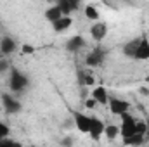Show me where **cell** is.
<instances>
[{
    "label": "cell",
    "instance_id": "22",
    "mask_svg": "<svg viewBox=\"0 0 149 147\" xmlns=\"http://www.w3.org/2000/svg\"><path fill=\"white\" fill-rule=\"evenodd\" d=\"M21 52H23V54H33V52H35V47H33V45L24 43V45L21 47Z\"/></svg>",
    "mask_w": 149,
    "mask_h": 147
},
{
    "label": "cell",
    "instance_id": "5",
    "mask_svg": "<svg viewBox=\"0 0 149 147\" xmlns=\"http://www.w3.org/2000/svg\"><path fill=\"white\" fill-rule=\"evenodd\" d=\"M73 119H74V126L78 128V132L88 133V128H90V116H87V114H83V112H80V111H74Z\"/></svg>",
    "mask_w": 149,
    "mask_h": 147
},
{
    "label": "cell",
    "instance_id": "19",
    "mask_svg": "<svg viewBox=\"0 0 149 147\" xmlns=\"http://www.w3.org/2000/svg\"><path fill=\"white\" fill-rule=\"evenodd\" d=\"M83 12H85V17H87V19H90V21H99V12H97V9H95L94 5H87Z\"/></svg>",
    "mask_w": 149,
    "mask_h": 147
},
{
    "label": "cell",
    "instance_id": "10",
    "mask_svg": "<svg viewBox=\"0 0 149 147\" xmlns=\"http://www.w3.org/2000/svg\"><path fill=\"white\" fill-rule=\"evenodd\" d=\"M85 45H87V43H85V38L80 37V35H74V37H71L66 42V50L71 52V54H76V52H80Z\"/></svg>",
    "mask_w": 149,
    "mask_h": 147
},
{
    "label": "cell",
    "instance_id": "16",
    "mask_svg": "<svg viewBox=\"0 0 149 147\" xmlns=\"http://www.w3.org/2000/svg\"><path fill=\"white\" fill-rule=\"evenodd\" d=\"M139 40H141V38H134V40H130V42H127V43L123 45V55H125V57L134 59L135 50H137V45H139Z\"/></svg>",
    "mask_w": 149,
    "mask_h": 147
},
{
    "label": "cell",
    "instance_id": "23",
    "mask_svg": "<svg viewBox=\"0 0 149 147\" xmlns=\"http://www.w3.org/2000/svg\"><path fill=\"white\" fill-rule=\"evenodd\" d=\"M85 106H87L88 109H95V106H97V101H95L94 97H90V99H87V101H85Z\"/></svg>",
    "mask_w": 149,
    "mask_h": 147
},
{
    "label": "cell",
    "instance_id": "7",
    "mask_svg": "<svg viewBox=\"0 0 149 147\" xmlns=\"http://www.w3.org/2000/svg\"><path fill=\"white\" fill-rule=\"evenodd\" d=\"M104 57H106L104 49L97 47V49H94V50H90V52H88V55H87V64H88L90 68L101 66V64H102V61H104Z\"/></svg>",
    "mask_w": 149,
    "mask_h": 147
},
{
    "label": "cell",
    "instance_id": "17",
    "mask_svg": "<svg viewBox=\"0 0 149 147\" xmlns=\"http://www.w3.org/2000/svg\"><path fill=\"white\" fill-rule=\"evenodd\" d=\"M146 135H142V133H134V135H130V137H125L123 139V144L125 146H142L144 144V139Z\"/></svg>",
    "mask_w": 149,
    "mask_h": 147
},
{
    "label": "cell",
    "instance_id": "20",
    "mask_svg": "<svg viewBox=\"0 0 149 147\" xmlns=\"http://www.w3.org/2000/svg\"><path fill=\"white\" fill-rule=\"evenodd\" d=\"M148 123H144V121H135V132L137 133H142V135H146L148 133Z\"/></svg>",
    "mask_w": 149,
    "mask_h": 147
},
{
    "label": "cell",
    "instance_id": "3",
    "mask_svg": "<svg viewBox=\"0 0 149 147\" xmlns=\"http://www.w3.org/2000/svg\"><path fill=\"white\" fill-rule=\"evenodd\" d=\"M104 123L102 119H99L97 116H90V128H88V135L94 139V140H99L102 135H104Z\"/></svg>",
    "mask_w": 149,
    "mask_h": 147
},
{
    "label": "cell",
    "instance_id": "29",
    "mask_svg": "<svg viewBox=\"0 0 149 147\" xmlns=\"http://www.w3.org/2000/svg\"><path fill=\"white\" fill-rule=\"evenodd\" d=\"M56 2H61V0H56Z\"/></svg>",
    "mask_w": 149,
    "mask_h": 147
},
{
    "label": "cell",
    "instance_id": "26",
    "mask_svg": "<svg viewBox=\"0 0 149 147\" xmlns=\"http://www.w3.org/2000/svg\"><path fill=\"white\" fill-rule=\"evenodd\" d=\"M61 144H63V146H71V144H73V139H71V137H66V139L61 140Z\"/></svg>",
    "mask_w": 149,
    "mask_h": 147
},
{
    "label": "cell",
    "instance_id": "21",
    "mask_svg": "<svg viewBox=\"0 0 149 147\" xmlns=\"http://www.w3.org/2000/svg\"><path fill=\"white\" fill-rule=\"evenodd\" d=\"M9 133H10V128H9L5 123H2V121H0V140H2V139H5V137H9Z\"/></svg>",
    "mask_w": 149,
    "mask_h": 147
},
{
    "label": "cell",
    "instance_id": "1",
    "mask_svg": "<svg viewBox=\"0 0 149 147\" xmlns=\"http://www.w3.org/2000/svg\"><path fill=\"white\" fill-rule=\"evenodd\" d=\"M28 85H30V80H28V76L23 73V71H19V69H16V68L10 69L9 88H10L12 92H23V90L28 88Z\"/></svg>",
    "mask_w": 149,
    "mask_h": 147
},
{
    "label": "cell",
    "instance_id": "11",
    "mask_svg": "<svg viewBox=\"0 0 149 147\" xmlns=\"http://www.w3.org/2000/svg\"><path fill=\"white\" fill-rule=\"evenodd\" d=\"M0 50H2L3 55H10V54H14L17 50V43L10 37H2V40H0Z\"/></svg>",
    "mask_w": 149,
    "mask_h": 147
},
{
    "label": "cell",
    "instance_id": "28",
    "mask_svg": "<svg viewBox=\"0 0 149 147\" xmlns=\"http://www.w3.org/2000/svg\"><path fill=\"white\" fill-rule=\"evenodd\" d=\"M146 81H148V83H149V76H148V78H146Z\"/></svg>",
    "mask_w": 149,
    "mask_h": 147
},
{
    "label": "cell",
    "instance_id": "6",
    "mask_svg": "<svg viewBox=\"0 0 149 147\" xmlns=\"http://www.w3.org/2000/svg\"><path fill=\"white\" fill-rule=\"evenodd\" d=\"M90 37L94 38L95 42H102L104 38L108 37V24L104 21H97L92 24L90 28Z\"/></svg>",
    "mask_w": 149,
    "mask_h": 147
},
{
    "label": "cell",
    "instance_id": "9",
    "mask_svg": "<svg viewBox=\"0 0 149 147\" xmlns=\"http://www.w3.org/2000/svg\"><path fill=\"white\" fill-rule=\"evenodd\" d=\"M2 104H3L5 111L10 112V114H16V112L21 111V102L17 99H14L12 95H9V94H3L2 95Z\"/></svg>",
    "mask_w": 149,
    "mask_h": 147
},
{
    "label": "cell",
    "instance_id": "4",
    "mask_svg": "<svg viewBox=\"0 0 149 147\" xmlns=\"http://www.w3.org/2000/svg\"><path fill=\"white\" fill-rule=\"evenodd\" d=\"M108 106H109V111L116 116H120V114H123V112H127L130 109V104L123 99H118V97H109Z\"/></svg>",
    "mask_w": 149,
    "mask_h": 147
},
{
    "label": "cell",
    "instance_id": "12",
    "mask_svg": "<svg viewBox=\"0 0 149 147\" xmlns=\"http://www.w3.org/2000/svg\"><path fill=\"white\" fill-rule=\"evenodd\" d=\"M71 24H73L71 16H63V17H59L57 21H54V23H52V28H54V31H56V33H63V31H66Z\"/></svg>",
    "mask_w": 149,
    "mask_h": 147
},
{
    "label": "cell",
    "instance_id": "27",
    "mask_svg": "<svg viewBox=\"0 0 149 147\" xmlns=\"http://www.w3.org/2000/svg\"><path fill=\"white\" fill-rule=\"evenodd\" d=\"M139 92H141L142 95H149V90H148V88H144V87H142V88H141Z\"/></svg>",
    "mask_w": 149,
    "mask_h": 147
},
{
    "label": "cell",
    "instance_id": "18",
    "mask_svg": "<svg viewBox=\"0 0 149 147\" xmlns=\"http://www.w3.org/2000/svg\"><path fill=\"white\" fill-rule=\"evenodd\" d=\"M104 135H106L109 140H114V139L120 135V126H114V125H108V126H104Z\"/></svg>",
    "mask_w": 149,
    "mask_h": 147
},
{
    "label": "cell",
    "instance_id": "8",
    "mask_svg": "<svg viewBox=\"0 0 149 147\" xmlns=\"http://www.w3.org/2000/svg\"><path fill=\"white\" fill-rule=\"evenodd\" d=\"M134 59H137V61H149V38L148 37H141Z\"/></svg>",
    "mask_w": 149,
    "mask_h": 147
},
{
    "label": "cell",
    "instance_id": "25",
    "mask_svg": "<svg viewBox=\"0 0 149 147\" xmlns=\"http://www.w3.org/2000/svg\"><path fill=\"white\" fill-rule=\"evenodd\" d=\"M83 83L85 85H94V78L90 74H87V76H83Z\"/></svg>",
    "mask_w": 149,
    "mask_h": 147
},
{
    "label": "cell",
    "instance_id": "14",
    "mask_svg": "<svg viewBox=\"0 0 149 147\" xmlns=\"http://www.w3.org/2000/svg\"><path fill=\"white\" fill-rule=\"evenodd\" d=\"M92 97L97 101V104H102V106H106L108 101H109V97H108V90H106L104 87H95V88L92 90Z\"/></svg>",
    "mask_w": 149,
    "mask_h": 147
},
{
    "label": "cell",
    "instance_id": "15",
    "mask_svg": "<svg viewBox=\"0 0 149 147\" xmlns=\"http://www.w3.org/2000/svg\"><path fill=\"white\" fill-rule=\"evenodd\" d=\"M64 14H63V10H61V7L56 3V5H52V7H49L47 10H45V19L47 21H50V23H54V21H57L59 17H63Z\"/></svg>",
    "mask_w": 149,
    "mask_h": 147
},
{
    "label": "cell",
    "instance_id": "24",
    "mask_svg": "<svg viewBox=\"0 0 149 147\" xmlns=\"http://www.w3.org/2000/svg\"><path fill=\"white\" fill-rule=\"evenodd\" d=\"M7 69H9V62H7L5 59H2V61H0V74L5 73Z\"/></svg>",
    "mask_w": 149,
    "mask_h": 147
},
{
    "label": "cell",
    "instance_id": "13",
    "mask_svg": "<svg viewBox=\"0 0 149 147\" xmlns=\"http://www.w3.org/2000/svg\"><path fill=\"white\" fill-rule=\"evenodd\" d=\"M80 3H81V0H61V2H57V5L61 7L64 16H70L73 10H76L80 7Z\"/></svg>",
    "mask_w": 149,
    "mask_h": 147
},
{
    "label": "cell",
    "instance_id": "2",
    "mask_svg": "<svg viewBox=\"0 0 149 147\" xmlns=\"http://www.w3.org/2000/svg\"><path fill=\"white\" fill-rule=\"evenodd\" d=\"M121 116V126H120V135L125 139V137H130V135H134V133H137L135 132V118L132 116V114H128V111L127 112H123V114H120Z\"/></svg>",
    "mask_w": 149,
    "mask_h": 147
}]
</instances>
